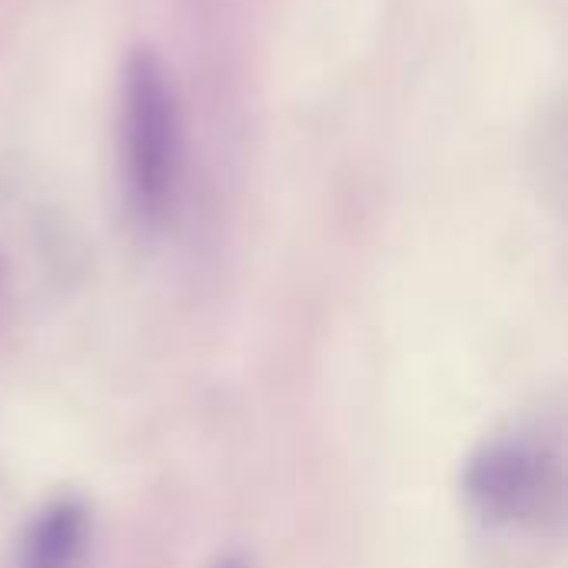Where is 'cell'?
I'll list each match as a JSON object with an SVG mask.
<instances>
[{
	"instance_id": "obj_1",
	"label": "cell",
	"mask_w": 568,
	"mask_h": 568,
	"mask_svg": "<svg viewBox=\"0 0 568 568\" xmlns=\"http://www.w3.org/2000/svg\"><path fill=\"white\" fill-rule=\"evenodd\" d=\"M463 489L493 526H542L562 506V449L542 429L496 436L469 459Z\"/></svg>"
},
{
	"instance_id": "obj_2",
	"label": "cell",
	"mask_w": 568,
	"mask_h": 568,
	"mask_svg": "<svg viewBox=\"0 0 568 568\" xmlns=\"http://www.w3.org/2000/svg\"><path fill=\"white\" fill-rule=\"evenodd\" d=\"M123 140L130 210L140 226H160L180 180V123L166 77L150 53H140L126 70Z\"/></svg>"
},
{
	"instance_id": "obj_3",
	"label": "cell",
	"mask_w": 568,
	"mask_h": 568,
	"mask_svg": "<svg viewBox=\"0 0 568 568\" xmlns=\"http://www.w3.org/2000/svg\"><path fill=\"white\" fill-rule=\"evenodd\" d=\"M87 509L73 499H57L23 529L17 568H77L87 549Z\"/></svg>"
},
{
	"instance_id": "obj_4",
	"label": "cell",
	"mask_w": 568,
	"mask_h": 568,
	"mask_svg": "<svg viewBox=\"0 0 568 568\" xmlns=\"http://www.w3.org/2000/svg\"><path fill=\"white\" fill-rule=\"evenodd\" d=\"M223 568H240V566H223Z\"/></svg>"
}]
</instances>
